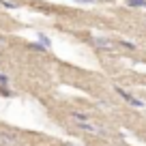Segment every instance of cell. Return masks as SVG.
I'll return each instance as SVG.
<instances>
[{
	"label": "cell",
	"instance_id": "obj_6",
	"mask_svg": "<svg viewBox=\"0 0 146 146\" xmlns=\"http://www.w3.org/2000/svg\"><path fill=\"white\" fill-rule=\"evenodd\" d=\"M123 45H125V47H129V50H133V47H135L133 43H129V41H123Z\"/></svg>",
	"mask_w": 146,
	"mask_h": 146
},
{
	"label": "cell",
	"instance_id": "obj_5",
	"mask_svg": "<svg viewBox=\"0 0 146 146\" xmlns=\"http://www.w3.org/2000/svg\"><path fill=\"white\" fill-rule=\"evenodd\" d=\"M2 137H5V142H13L15 135H9V133H2Z\"/></svg>",
	"mask_w": 146,
	"mask_h": 146
},
{
	"label": "cell",
	"instance_id": "obj_8",
	"mask_svg": "<svg viewBox=\"0 0 146 146\" xmlns=\"http://www.w3.org/2000/svg\"><path fill=\"white\" fill-rule=\"evenodd\" d=\"M5 43H7V41H5V39H2V36H0V50L5 47Z\"/></svg>",
	"mask_w": 146,
	"mask_h": 146
},
{
	"label": "cell",
	"instance_id": "obj_4",
	"mask_svg": "<svg viewBox=\"0 0 146 146\" xmlns=\"http://www.w3.org/2000/svg\"><path fill=\"white\" fill-rule=\"evenodd\" d=\"M127 5L135 9H146V0H127Z\"/></svg>",
	"mask_w": 146,
	"mask_h": 146
},
{
	"label": "cell",
	"instance_id": "obj_1",
	"mask_svg": "<svg viewBox=\"0 0 146 146\" xmlns=\"http://www.w3.org/2000/svg\"><path fill=\"white\" fill-rule=\"evenodd\" d=\"M116 92H118V95L123 97V99H127V101H129V103H131V105H135V108H142V105H144V103H142L140 99H135V97H133V95H129V92H125L123 88H116Z\"/></svg>",
	"mask_w": 146,
	"mask_h": 146
},
{
	"label": "cell",
	"instance_id": "obj_9",
	"mask_svg": "<svg viewBox=\"0 0 146 146\" xmlns=\"http://www.w3.org/2000/svg\"><path fill=\"white\" fill-rule=\"evenodd\" d=\"M75 2H97V0H75Z\"/></svg>",
	"mask_w": 146,
	"mask_h": 146
},
{
	"label": "cell",
	"instance_id": "obj_3",
	"mask_svg": "<svg viewBox=\"0 0 146 146\" xmlns=\"http://www.w3.org/2000/svg\"><path fill=\"white\" fill-rule=\"evenodd\" d=\"M80 129H84V131H90V133H105L103 127H99V125H88V123H78Z\"/></svg>",
	"mask_w": 146,
	"mask_h": 146
},
{
	"label": "cell",
	"instance_id": "obj_2",
	"mask_svg": "<svg viewBox=\"0 0 146 146\" xmlns=\"http://www.w3.org/2000/svg\"><path fill=\"white\" fill-rule=\"evenodd\" d=\"M90 43H92L95 47H105V50H110V47L114 45L110 39H103V36H95V39H90Z\"/></svg>",
	"mask_w": 146,
	"mask_h": 146
},
{
	"label": "cell",
	"instance_id": "obj_7",
	"mask_svg": "<svg viewBox=\"0 0 146 146\" xmlns=\"http://www.w3.org/2000/svg\"><path fill=\"white\" fill-rule=\"evenodd\" d=\"M0 84H7V75H0Z\"/></svg>",
	"mask_w": 146,
	"mask_h": 146
}]
</instances>
